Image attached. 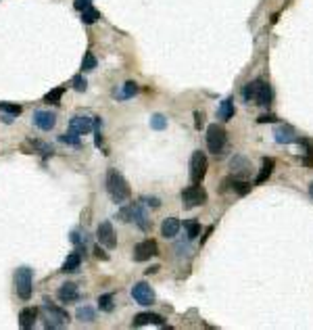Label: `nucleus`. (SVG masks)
Segmentation results:
<instances>
[{"instance_id":"nucleus-1","label":"nucleus","mask_w":313,"mask_h":330,"mask_svg":"<svg viewBox=\"0 0 313 330\" xmlns=\"http://www.w3.org/2000/svg\"><path fill=\"white\" fill-rule=\"evenodd\" d=\"M104 184H107V192L111 196V201L117 203V205H121V203H125L132 196L128 180H125L117 170H113V167L107 172V180H104Z\"/></svg>"},{"instance_id":"nucleus-2","label":"nucleus","mask_w":313,"mask_h":330,"mask_svg":"<svg viewBox=\"0 0 313 330\" xmlns=\"http://www.w3.org/2000/svg\"><path fill=\"white\" fill-rule=\"evenodd\" d=\"M117 217H119L121 222H134L140 230H150V220L148 215H146V211L142 209L140 203H132V205L119 209V213H117Z\"/></svg>"},{"instance_id":"nucleus-3","label":"nucleus","mask_w":313,"mask_h":330,"mask_svg":"<svg viewBox=\"0 0 313 330\" xmlns=\"http://www.w3.org/2000/svg\"><path fill=\"white\" fill-rule=\"evenodd\" d=\"M42 312H44V326L46 328H63L69 324V313L65 310H61V307L52 305L48 299H44V305H42Z\"/></svg>"},{"instance_id":"nucleus-4","label":"nucleus","mask_w":313,"mask_h":330,"mask_svg":"<svg viewBox=\"0 0 313 330\" xmlns=\"http://www.w3.org/2000/svg\"><path fill=\"white\" fill-rule=\"evenodd\" d=\"M13 280H15V291L17 295L23 301H30L32 297V291H33V272L30 268H19L15 270V276H13Z\"/></svg>"},{"instance_id":"nucleus-5","label":"nucleus","mask_w":313,"mask_h":330,"mask_svg":"<svg viewBox=\"0 0 313 330\" xmlns=\"http://www.w3.org/2000/svg\"><path fill=\"white\" fill-rule=\"evenodd\" d=\"M209 170V161L203 151H194L190 157V180L192 184H203L205 175Z\"/></svg>"},{"instance_id":"nucleus-6","label":"nucleus","mask_w":313,"mask_h":330,"mask_svg":"<svg viewBox=\"0 0 313 330\" xmlns=\"http://www.w3.org/2000/svg\"><path fill=\"white\" fill-rule=\"evenodd\" d=\"M226 142H228L226 130L221 128V125H217V123L209 125V130H207V149L211 153H215V155H219V153L226 149Z\"/></svg>"},{"instance_id":"nucleus-7","label":"nucleus","mask_w":313,"mask_h":330,"mask_svg":"<svg viewBox=\"0 0 313 330\" xmlns=\"http://www.w3.org/2000/svg\"><path fill=\"white\" fill-rule=\"evenodd\" d=\"M207 199H209V194L200 184H192V186H188L182 191V203H184L186 209H194L198 205H205Z\"/></svg>"},{"instance_id":"nucleus-8","label":"nucleus","mask_w":313,"mask_h":330,"mask_svg":"<svg viewBox=\"0 0 313 330\" xmlns=\"http://www.w3.org/2000/svg\"><path fill=\"white\" fill-rule=\"evenodd\" d=\"M132 297H134V301L138 305H144V307L155 303V291H152L150 284H146V282H136L134 286H132Z\"/></svg>"},{"instance_id":"nucleus-9","label":"nucleus","mask_w":313,"mask_h":330,"mask_svg":"<svg viewBox=\"0 0 313 330\" xmlns=\"http://www.w3.org/2000/svg\"><path fill=\"white\" fill-rule=\"evenodd\" d=\"M159 253V247H157V241L152 238H146V241L138 243L134 247V261H148L150 257H155Z\"/></svg>"},{"instance_id":"nucleus-10","label":"nucleus","mask_w":313,"mask_h":330,"mask_svg":"<svg viewBox=\"0 0 313 330\" xmlns=\"http://www.w3.org/2000/svg\"><path fill=\"white\" fill-rule=\"evenodd\" d=\"M96 238H99V244L107 249H115L117 247V238L113 232V224L111 222H102L99 228H96Z\"/></svg>"},{"instance_id":"nucleus-11","label":"nucleus","mask_w":313,"mask_h":330,"mask_svg":"<svg viewBox=\"0 0 313 330\" xmlns=\"http://www.w3.org/2000/svg\"><path fill=\"white\" fill-rule=\"evenodd\" d=\"M271 101H274L271 86L265 80H255V103L261 104V107H269Z\"/></svg>"},{"instance_id":"nucleus-12","label":"nucleus","mask_w":313,"mask_h":330,"mask_svg":"<svg viewBox=\"0 0 313 330\" xmlns=\"http://www.w3.org/2000/svg\"><path fill=\"white\" fill-rule=\"evenodd\" d=\"M33 125L40 128L42 132H50L57 125V115L52 111H33Z\"/></svg>"},{"instance_id":"nucleus-13","label":"nucleus","mask_w":313,"mask_h":330,"mask_svg":"<svg viewBox=\"0 0 313 330\" xmlns=\"http://www.w3.org/2000/svg\"><path fill=\"white\" fill-rule=\"evenodd\" d=\"M92 125H94V117L75 115V117H71V122H69V130L83 136V134H88V132H92Z\"/></svg>"},{"instance_id":"nucleus-14","label":"nucleus","mask_w":313,"mask_h":330,"mask_svg":"<svg viewBox=\"0 0 313 330\" xmlns=\"http://www.w3.org/2000/svg\"><path fill=\"white\" fill-rule=\"evenodd\" d=\"M148 324H155V326H165V320H163L159 313H150V312L138 313L136 318L132 320V328H140V326H148Z\"/></svg>"},{"instance_id":"nucleus-15","label":"nucleus","mask_w":313,"mask_h":330,"mask_svg":"<svg viewBox=\"0 0 313 330\" xmlns=\"http://www.w3.org/2000/svg\"><path fill=\"white\" fill-rule=\"evenodd\" d=\"M274 136H276V142H280V144H290V142H297V130L292 128V125H278V128L274 130Z\"/></svg>"},{"instance_id":"nucleus-16","label":"nucleus","mask_w":313,"mask_h":330,"mask_svg":"<svg viewBox=\"0 0 313 330\" xmlns=\"http://www.w3.org/2000/svg\"><path fill=\"white\" fill-rule=\"evenodd\" d=\"M57 297H59L61 303H73V301H78V299H80L78 284H73V282L61 284V289L57 291Z\"/></svg>"},{"instance_id":"nucleus-17","label":"nucleus","mask_w":313,"mask_h":330,"mask_svg":"<svg viewBox=\"0 0 313 330\" xmlns=\"http://www.w3.org/2000/svg\"><path fill=\"white\" fill-rule=\"evenodd\" d=\"M36 318H38V310L36 307H25V310L19 312V326L23 330H30L36 324Z\"/></svg>"},{"instance_id":"nucleus-18","label":"nucleus","mask_w":313,"mask_h":330,"mask_svg":"<svg viewBox=\"0 0 313 330\" xmlns=\"http://www.w3.org/2000/svg\"><path fill=\"white\" fill-rule=\"evenodd\" d=\"M180 220L178 217H167V220H163L161 224V236L163 238H176L178 232H180Z\"/></svg>"},{"instance_id":"nucleus-19","label":"nucleus","mask_w":313,"mask_h":330,"mask_svg":"<svg viewBox=\"0 0 313 330\" xmlns=\"http://www.w3.org/2000/svg\"><path fill=\"white\" fill-rule=\"evenodd\" d=\"M230 167H232L234 175H240V178H245V175L250 174V163L245 157H240V155H236L232 161H230Z\"/></svg>"},{"instance_id":"nucleus-20","label":"nucleus","mask_w":313,"mask_h":330,"mask_svg":"<svg viewBox=\"0 0 313 330\" xmlns=\"http://www.w3.org/2000/svg\"><path fill=\"white\" fill-rule=\"evenodd\" d=\"M80 265H82V253H80V251H73L71 255H69V257L65 259V263H63L61 272H65V274H73V272H78V270H80Z\"/></svg>"},{"instance_id":"nucleus-21","label":"nucleus","mask_w":313,"mask_h":330,"mask_svg":"<svg viewBox=\"0 0 313 330\" xmlns=\"http://www.w3.org/2000/svg\"><path fill=\"white\" fill-rule=\"evenodd\" d=\"M274 167H276V161H274V159H271V157H267V159H263L261 172H259V175H257L255 184H263V182H267V180H269V175H271V174H274Z\"/></svg>"},{"instance_id":"nucleus-22","label":"nucleus","mask_w":313,"mask_h":330,"mask_svg":"<svg viewBox=\"0 0 313 330\" xmlns=\"http://www.w3.org/2000/svg\"><path fill=\"white\" fill-rule=\"evenodd\" d=\"M134 94H138V84L136 82H125L119 92L115 90V98H119V101H128V98H132Z\"/></svg>"},{"instance_id":"nucleus-23","label":"nucleus","mask_w":313,"mask_h":330,"mask_svg":"<svg viewBox=\"0 0 313 330\" xmlns=\"http://www.w3.org/2000/svg\"><path fill=\"white\" fill-rule=\"evenodd\" d=\"M217 113H219V117L224 119V122H228V119L234 117L236 109H234V101H232V98H226V101L219 104V111H217Z\"/></svg>"},{"instance_id":"nucleus-24","label":"nucleus","mask_w":313,"mask_h":330,"mask_svg":"<svg viewBox=\"0 0 313 330\" xmlns=\"http://www.w3.org/2000/svg\"><path fill=\"white\" fill-rule=\"evenodd\" d=\"M100 19V13L94 9V6H88V9H83L82 11V21L86 25H92V23H96V21Z\"/></svg>"},{"instance_id":"nucleus-25","label":"nucleus","mask_w":313,"mask_h":330,"mask_svg":"<svg viewBox=\"0 0 313 330\" xmlns=\"http://www.w3.org/2000/svg\"><path fill=\"white\" fill-rule=\"evenodd\" d=\"M59 142L69 144V146H82L80 134H75V132H71V130H69L67 134H61V136H59Z\"/></svg>"},{"instance_id":"nucleus-26","label":"nucleus","mask_w":313,"mask_h":330,"mask_svg":"<svg viewBox=\"0 0 313 330\" xmlns=\"http://www.w3.org/2000/svg\"><path fill=\"white\" fill-rule=\"evenodd\" d=\"M99 307H100V312H113V307H115V303H113V295L111 293H107V295H100L99 297Z\"/></svg>"},{"instance_id":"nucleus-27","label":"nucleus","mask_w":313,"mask_h":330,"mask_svg":"<svg viewBox=\"0 0 313 330\" xmlns=\"http://www.w3.org/2000/svg\"><path fill=\"white\" fill-rule=\"evenodd\" d=\"M184 228H186L188 238H190V241L200 234V224H198L197 220H188V222H184Z\"/></svg>"},{"instance_id":"nucleus-28","label":"nucleus","mask_w":313,"mask_h":330,"mask_svg":"<svg viewBox=\"0 0 313 330\" xmlns=\"http://www.w3.org/2000/svg\"><path fill=\"white\" fill-rule=\"evenodd\" d=\"M226 182H230V184H232V188H234V191L238 192L240 196H242V194H247V192L250 191V188H253V186L248 184V182H242V180H236V178H234V180H226Z\"/></svg>"},{"instance_id":"nucleus-29","label":"nucleus","mask_w":313,"mask_h":330,"mask_svg":"<svg viewBox=\"0 0 313 330\" xmlns=\"http://www.w3.org/2000/svg\"><path fill=\"white\" fill-rule=\"evenodd\" d=\"M75 318L82 320V322H92L94 320V310H92V307L83 305V307H80V310L75 312Z\"/></svg>"},{"instance_id":"nucleus-30","label":"nucleus","mask_w":313,"mask_h":330,"mask_svg":"<svg viewBox=\"0 0 313 330\" xmlns=\"http://www.w3.org/2000/svg\"><path fill=\"white\" fill-rule=\"evenodd\" d=\"M30 144H32L36 151H40L44 157H48V155H52V153H54V149H52L50 144H44V142H40V140H30Z\"/></svg>"},{"instance_id":"nucleus-31","label":"nucleus","mask_w":313,"mask_h":330,"mask_svg":"<svg viewBox=\"0 0 313 330\" xmlns=\"http://www.w3.org/2000/svg\"><path fill=\"white\" fill-rule=\"evenodd\" d=\"M150 128H152V130H159V132L165 130V128H167V119H165L161 113L152 115V117H150Z\"/></svg>"},{"instance_id":"nucleus-32","label":"nucleus","mask_w":313,"mask_h":330,"mask_svg":"<svg viewBox=\"0 0 313 330\" xmlns=\"http://www.w3.org/2000/svg\"><path fill=\"white\" fill-rule=\"evenodd\" d=\"M92 69H96V59L92 52H86L82 61V71H92Z\"/></svg>"},{"instance_id":"nucleus-33","label":"nucleus","mask_w":313,"mask_h":330,"mask_svg":"<svg viewBox=\"0 0 313 330\" xmlns=\"http://www.w3.org/2000/svg\"><path fill=\"white\" fill-rule=\"evenodd\" d=\"M242 98H245V103H255V82H248L245 88H242Z\"/></svg>"},{"instance_id":"nucleus-34","label":"nucleus","mask_w":313,"mask_h":330,"mask_svg":"<svg viewBox=\"0 0 313 330\" xmlns=\"http://www.w3.org/2000/svg\"><path fill=\"white\" fill-rule=\"evenodd\" d=\"M0 111H6L11 117H17V115H21V104H9V103H0Z\"/></svg>"},{"instance_id":"nucleus-35","label":"nucleus","mask_w":313,"mask_h":330,"mask_svg":"<svg viewBox=\"0 0 313 330\" xmlns=\"http://www.w3.org/2000/svg\"><path fill=\"white\" fill-rule=\"evenodd\" d=\"M63 94H65V88H54V90H50V92L44 96V101L46 103H59Z\"/></svg>"},{"instance_id":"nucleus-36","label":"nucleus","mask_w":313,"mask_h":330,"mask_svg":"<svg viewBox=\"0 0 313 330\" xmlns=\"http://www.w3.org/2000/svg\"><path fill=\"white\" fill-rule=\"evenodd\" d=\"M71 86L78 90V92H83V90L88 88V82H86V78H83V75H75V78L71 80Z\"/></svg>"},{"instance_id":"nucleus-37","label":"nucleus","mask_w":313,"mask_h":330,"mask_svg":"<svg viewBox=\"0 0 313 330\" xmlns=\"http://www.w3.org/2000/svg\"><path fill=\"white\" fill-rule=\"evenodd\" d=\"M205 125V113L203 111H194V128L200 130Z\"/></svg>"},{"instance_id":"nucleus-38","label":"nucleus","mask_w":313,"mask_h":330,"mask_svg":"<svg viewBox=\"0 0 313 330\" xmlns=\"http://www.w3.org/2000/svg\"><path fill=\"white\" fill-rule=\"evenodd\" d=\"M142 203L144 205H148V207H152V209L161 207V201H159L157 196H142Z\"/></svg>"},{"instance_id":"nucleus-39","label":"nucleus","mask_w":313,"mask_h":330,"mask_svg":"<svg viewBox=\"0 0 313 330\" xmlns=\"http://www.w3.org/2000/svg\"><path fill=\"white\" fill-rule=\"evenodd\" d=\"M259 123H274V122H278V117L276 115H271V113H265V115H261L259 119H257Z\"/></svg>"},{"instance_id":"nucleus-40","label":"nucleus","mask_w":313,"mask_h":330,"mask_svg":"<svg viewBox=\"0 0 313 330\" xmlns=\"http://www.w3.org/2000/svg\"><path fill=\"white\" fill-rule=\"evenodd\" d=\"M297 142L301 144L305 151H307V155H313V142H311V140H297Z\"/></svg>"},{"instance_id":"nucleus-41","label":"nucleus","mask_w":313,"mask_h":330,"mask_svg":"<svg viewBox=\"0 0 313 330\" xmlns=\"http://www.w3.org/2000/svg\"><path fill=\"white\" fill-rule=\"evenodd\" d=\"M88 6H92L90 0H75V9L78 11H83V9H88Z\"/></svg>"},{"instance_id":"nucleus-42","label":"nucleus","mask_w":313,"mask_h":330,"mask_svg":"<svg viewBox=\"0 0 313 330\" xmlns=\"http://www.w3.org/2000/svg\"><path fill=\"white\" fill-rule=\"evenodd\" d=\"M94 255L99 257V259H109V255H107V253H104L100 247H96V249H94Z\"/></svg>"},{"instance_id":"nucleus-43","label":"nucleus","mask_w":313,"mask_h":330,"mask_svg":"<svg viewBox=\"0 0 313 330\" xmlns=\"http://www.w3.org/2000/svg\"><path fill=\"white\" fill-rule=\"evenodd\" d=\"M303 163H305V165H313V157H305Z\"/></svg>"},{"instance_id":"nucleus-44","label":"nucleus","mask_w":313,"mask_h":330,"mask_svg":"<svg viewBox=\"0 0 313 330\" xmlns=\"http://www.w3.org/2000/svg\"><path fill=\"white\" fill-rule=\"evenodd\" d=\"M159 270V265H152V268H148V270H146V274H155Z\"/></svg>"},{"instance_id":"nucleus-45","label":"nucleus","mask_w":313,"mask_h":330,"mask_svg":"<svg viewBox=\"0 0 313 330\" xmlns=\"http://www.w3.org/2000/svg\"><path fill=\"white\" fill-rule=\"evenodd\" d=\"M311 194H313V184H311Z\"/></svg>"}]
</instances>
